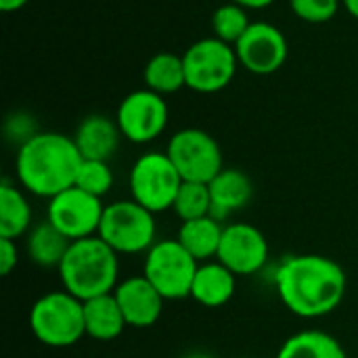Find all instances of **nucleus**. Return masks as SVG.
Listing matches in <instances>:
<instances>
[{
	"label": "nucleus",
	"instance_id": "1a4fd4ad",
	"mask_svg": "<svg viewBox=\"0 0 358 358\" xmlns=\"http://www.w3.org/2000/svg\"><path fill=\"white\" fill-rule=\"evenodd\" d=\"M166 153L178 170L180 178L189 182L208 185L224 170L218 141L201 128H185L172 134Z\"/></svg>",
	"mask_w": 358,
	"mask_h": 358
},
{
	"label": "nucleus",
	"instance_id": "dca6fc26",
	"mask_svg": "<svg viewBox=\"0 0 358 358\" xmlns=\"http://www.w3.org/2000/svg\"><path fill=\"white\" fill-rule=\"evenodd\" d=\"M208 187L212 197V216L218 220L243 210L254 197V185L250 176L235 168H224L208 182Z\"/></svg>",
	"mask_w": 358,
	"mask_h": 358
},
{
	"label": "nucleus",
	"instance_id": "c85d7f7f",
	"mask_svg": "<svg viewBox=\"0 0 358 358\" xmlns=\"http://www.w3.org/2000/svg\"><path fill=\"white\" fill-rule=\"evenodd\" d=\"M19 264V250L15 239L0 237V275L8 277Z\"/></svg>",
	"mask_w": 358,
	"mask_h": 358
},
{
	"label": "nucleus",
	"instance_id": "a211bd4d",
	"mask_svg": "<svg viewBox=\"0 0 358 358\" xmlns=\"http://www.w3.org/2000/svg\"><path fill=\"white\" fill-rule=\"evenodd\" d=\"M222 233H224L222 220H218L214 216H203V218L182 222L176 239L201 264V262H210L212 258L218 256Z\"/></svg>",
	"mask_w": 358,
	"mask_h": 358
},
{
	"label": "nucleus",
	"instance_id": "cd10ccee",
	"mask_svg": "<svg viewBox=\"0 0 358 358\" xmlns=\"http://www.w3.org/2000/svg\"><path fill=\"white\" fill-rule=\"evenodd\" d=\"M36 132V124L27 117V115H13L8 122H6V136L8 138H19V147L29 141Z\"/></svg>",
	"mask_w": 358,
	"mask_h": 358
},
{
	"label": "nucleus",
	"instance_id": "f8f14e48",
	"mask_svg": "<svg viewBox=\"0 0 358 358\" xmlns=\"http://www.w3.org/2000/svg\"><path fill=\"white\" fill-rule=\"evenodd\" d=\"M239 65L258 76L279 71L287 61V38L285 34L266 21H252L248 31L235 44Z\"/></svg>",
	"mask_w": 358,
	"mask_h": 358
},
{
	"label": "nucleus",
	"instance_id": "5701e85b",
	"mask_svg": "<svg viewBox=\"0 0 358 358\" xmlns=\"http://www.w3.org/2000/svg\"><path fill=\"white\" fill-rule=\"evenodd\" d=\"M143 80H145V88H149L162 96L180 90L182 86H187L182 57H178L174 52H157L155 57H151L147 61Z\"/></svg>",
	"mask_w": 358,
	"mask_h": 358
},
{
	"label": "nucleus",
	"instance_id": "4be33fe9",
	"mask_svg": "<svg viewBox=\"0 0 358 358\" xmlns=\"http://www.w3.org/2000/svg\"><path fill=\"white\" fill-rule=\"evenodd\" d=\"M277 358H346V350L331 334L304 329L283 342Z\"/></svg>",
	"mask_w": 358,
	"mask_h": 358
},
{
	"label": "nucleus",
	"instance_id": "2f4dec72",
	"mask_svg": "<svg viewBox=\"0 0 358 358\" xmlns=\"http://www.w3.org/2000/svg\"><path fill=\"white\" fill-rule=\"evenodd\" d=\"M342 4L355 19H358V0H342Z\"/></svg>",
	"mask_w": 358,
	"mask_h": 358
},
{
	"label": "nucleus",
	"instance_id": "393cba45",
	"mask_svg": "<svg viewBox=\"0 0 358 358\" xmlns=\"http://www.w3.org/2000/svg\"><path fill=\"white\" fill-rule=\"evenodd\" d=\"M252 25L250 17H248V8L235 4V2H229V4H222L214 10L212 15V31L218 40L235 46L241 36L248 31V27Z\"/></svg>",
	"mask_w": 358,
	"mask_h": 358
},
{
	"label": "nucleus",
	"instance_id": "423d86ee",
	"mask_svg": "<svg viewBox=\"0 0 358 358\" xmlns=\"http://www.w3.org/2000/svg\"><path fill=\"white\" fill-rule=\"evenodd\" d=\"M182 63H185L187 86L195 92L212 94L227 88L233 82L239 59L235 46L212 36L193 42L185 50Z\"/></svg>",
	"mask_w": 358,
	"mask_h": 358
},
{
	"label": "nucleus",
	"instance_id": "473e14b6",
	"mask_svg": "<svg viewBox=\"0 0 358 358\" xmlns=\"http://www.w3.org/2000/svg\"><path fill=\"white\" fill-rule=\"evenodd\" d=\"M182 358H214L212 355H208V352H189L187 357Z\"/></svg>",
	"mask_w": 358,
	"mask_h": 358
},
{
	"label": "nucleus",
	"instance_id": "aec40b11",
	"mask_svg": "<svg viewBox=\"0 0 358 358\" xmlns=\"http://www.w3.org/2000/svg\"><path fill=\"white\" fill-rule=\"evenodd\" d=\"M69 245L71 241L50 220L34 224L25 235L27 258L42 268H59Z\"/></svg>",
	"mask_w": 358,
	"mask_h": 358
},
{
	"label": "nucleus",
	"instance_id": "f3484780",
	"mask_svg": "<svg viewBox=\"0 0 358 358\" xmlns=\"http://www.w3.org/2000/svg\"><path fill=\"white\" fill-rule=\"evenodd\" d=\"M237 289V275L231 273L222 262H201L193 285L191 298L206 308H220L229 304Z\"/></svg>",
	"mask_w": 358,
	"mask_h": 358
},
{
	"label": "nucleus",
	"instance_id": "9d476101",
	"mask_svg": "<svg viewBox=\"0 0 358 358\" xmlns=\"http://www.w3.org/2000/svg\"><path fill=\"white\" fill-rule=\"evenodd\" d=\"M103 212V199L78 187H69L63 193L48 199L46 220H50L69 241H78L99 235Z\"/></svg>",
	"mask_w": 358,
	"mask_h": 358
},
{
	"label": "nucleus",
	"instance_id": "b1692460",
	"mask_svg": "<svg viewBox=\"0 0 358 358\" xmlns=\"http://www.w3.org/2000/svg\"><path fill=\"white\" fill-rule=\"evenodd\" d=\"M174 214L187 222L203 216H212V197H210V187L206 182H189L182 180L176 199L172 203Z\"/></svg>",
	"mask_w": 358,
	"mask_h": 358
},
{
	"label": "nucleus",
	"instance_id": "bb28decb",
	"mask_svg": "<svg viewBox=\"0 0 358 358\" xmlns=\"http://www.w3.org/2000/svg\"><path fill=\"white\" fill-rule=\"evenodd\" d=\"M342 0H289L294 15L308 23L331 21L340 10Z\"/></svg>",
	"mask_w": 358,
	"mask_h": 358
},
{
	"label": "nucleus",
	"instance_id": "4468645a",
	"mask_svg": "<svg viewBox=\"0 0 358 358\" xmlns=\"http://www.w3.org/2000/svg\"><path fill=\"white\" fill-rule=\"evenodd\" d=\"M128 327L147 329L153 327L164 310V296L151 285L145 275L128 277L117 283L113 292Z\"/></svg>",
	"mask_w": 358,
	"mask_h": 358
},
{
	"label": "nucleus",
	"instance_id": "412c9836",
	"mask_svg": "<svg viewBox=\"0 0 358 358\" xmlns=\"http://www.w3.org/2000/svg\"><path fill=\"white\" fill-rule=\"evenodd\" d=\"M31 208L25 193L10 180L0 185V237L19 239L31 229Z\"/></svg>",
	"mask_w": 358,
	"mask_h": 358
},
{
	"label": "nucleus",
	"instance_id": "7ed1b4c3",
	"mask_svg": "<svg viewBox=\"0 0 358 358\" xmlns=\"http://www.w3.org/2000/svg\"><path fill=\"white\" fill-rule=\"evenodd\" d=\"M59 271L65 292L86 302L113 294L120 277V254H115L99 235L71 241Z\"/></svg>",
	"mask_w": 358,
	"mask_h": 358
},
{
	"label": "nucleus",
	"instance_id": "20e7f679",
	"mask_svg": "<svg viewBox=\"0 0 358 358\" xmlns=\"http://www.w3.org/2000/svg\"><path fill=\"white\" fill-rule=\"evenodd\" d=\"M34 338L48 348H69L86 336L84 302L69 292H48L29 310Z\"/></svg>",
	"mask_w": 358,
	"mask_h": 358
},
{
	"label": "nucleus",
	"instance_id": "9b49d317",
	"mask_svg": "<svg viewBox=\"0 0 358 358\" xmlns=\"http://www.w3.org/2000/svg\"><path fill=\"white\" fill-rule=\"evenodd\" d=\"M170 109L162 94L141 88L126 94L117 107V126L124 138L136 145L155 141L168 126Z\"/></svg>",
	"mask_w": 358,
	"mask_h": 358
},
{
	"label": "nucleus",
	"instance_id": "7c9ffc66",
	"mask_svg": "<svg viewBox=\"0 0 358 358\" xmlns=\"http://www.w3.org/2000/svg\"><path fill=\"white\" fill-rule=\"evenodd\" d=\"M29 0H0V8L4 13H13V10H19L27 4Z\"/></svg>",
	"mask_w": 358,
	"mask_h": 358
},
{
	"label": "nucleus",
	"instance_id": "0eeeda50",
	"mask_svg": "<svg viewBox=\"0 0 358 358\" xmlns=\"http://www.w3.org/2000/svg\"><path fill=\"white\" fill-rule=\"evenodd\" d=\"M199 262L178 243V239H159L145 254L143 275L164 296V300L191 298V285Z\"/></svg>",
	"mask_w": 358,
	"mask_h": 358
},
{
	"label": "nucleus",
	"instance_id": "f257e3e1",
	"mask_svg": "<svg viewBox=\"0 0 358 358\" xmlns=\"http://www.w3.org/2000/svg\"><path fill=\"white\" fill-rule=\"evenodd\" d=\"M275 289L292 315L300 319H321L342 304L346 275L342 266L327 256H289L275 271Z\"/></svg>",
	"mask_w": 358,
	"mask_h": 358
},
{
	"label": "nucleus",
	"instance_id": "f03ea898",
	"mask_svg": "<svg viewBox=\"0 0 358 358\" xmlns=\"http://www.w3.org/2000/svg\"><path fill=\"white\" fill-rule=\"evenodd\" d=\"M82 159L73 138L61 132H38L17 151V180L27 193L52 199L76 185Z\"/></svg>",
	"mask_w": 358,
	"mask_h": 358
},
{
	"label": "nucleus",
	"instance_id": "a878e982",
	"mask_svg": "<svg viewBox=\"0 0 358 358\" xmlns=\"http://www.w3.org/2000/svg\"><path fill=\"white\" fill-rule=\"evenodd\" d=\"M78 189L103 199L111 187H113V172L109 168L107 162L101 159H82L78 176H76V185Z\"/></svg>",
	"mask_w": 358,
	"mask_h": 358
},
{
	"label": "nucleus",
	"instance_id": "c756f323",
	"mask_svg": "<svg viewBox=\"0 0 358 358\" xmlns=\"http://www.w3.org/2000/svg\"><path fill=\"white\" fill-rule=\"evenodd\" d=\"M231 2H235V4H239V6H243V8L258 10V8H266V6H271L275 0H231Z\"/></svg>",
	"mask_w": 358,
	"mask_h": 358
},
{
	"label": "nucleus",
	"instance_id": "39448f33",
	"mask_svg": "<svg viewBox=\"0 0 358 358\" xmlns=\"http://www.w3.org/2000/svg\"><path fill=\"white\" fill-rule=\"evenodd\" d=\"M99 237L120 256L147 254L155 245V214L134 199H120L105 206Z\"/></svg>",
	"mask_w": 358,
	"mask_h": 358
},
{
	"label": "nucleus",
	"instance_id": "2eb2a0df",
	"mask_svg": "<svg viewBox=\"0 0 358 358\" xmlns=\"http://www.w3.org/2000/svg\"><path fill=\"white\" fill-rule=\"evenodd\" d=\"M120 126L107 115H88L80 122L73 143L84 159H101L109 162V157L120 147Z\"/></svg>",
	"mask_w": 358,
	"mask_h": 358
},
{
	"label": "nucleus",
	"instance_id": "ddd939ff",
	"mask_svg": "<svg viewBox=\"0 0 358 358\" xmlns=\"http://www.w3.org/2000/svg\"><path fill=\"white\" fill-rule=\"evenodd\" d=\"M216 260L222 262L237 277L256 275L268 262V241L254 224H227Z\"/></svg>",
	"mask_w": 358,
	"mask_h": 358
},
{
	"label": "nucleus",
	"instance_id": "6e6552de",
	"mask_svg": "<svg viewBox=\"0 0 358 358\" xmlns=\"http://www.w3.org/2000/svg\"><path fill=\"white\" fill-rule=\"evenodd\" d=\"M182 185L178 170L168 153L149 151L141 155L130 170V195L136 203L153 214L172 210L176 193Z\"/></svg>",
	"mask_w": 358,
	"mask_h": 358
},
{
	"label": "nucleus",
	"instance_id": "6ab92c4d",
	"mask_svg": "<svg viewBox=\"0 0 358 358\" xmlns=\"http://www.w3.org/2000/svg\"><path fill=\"white\" fill-rule=\"evenodd\" d=\"M84 323L86 336L99 342H111L124 334L128 327L124 313L113 294H105L84 302Z\"/></svg>",
	"mask_w": 358,
	"mask_h": 358
}]
</instances>
